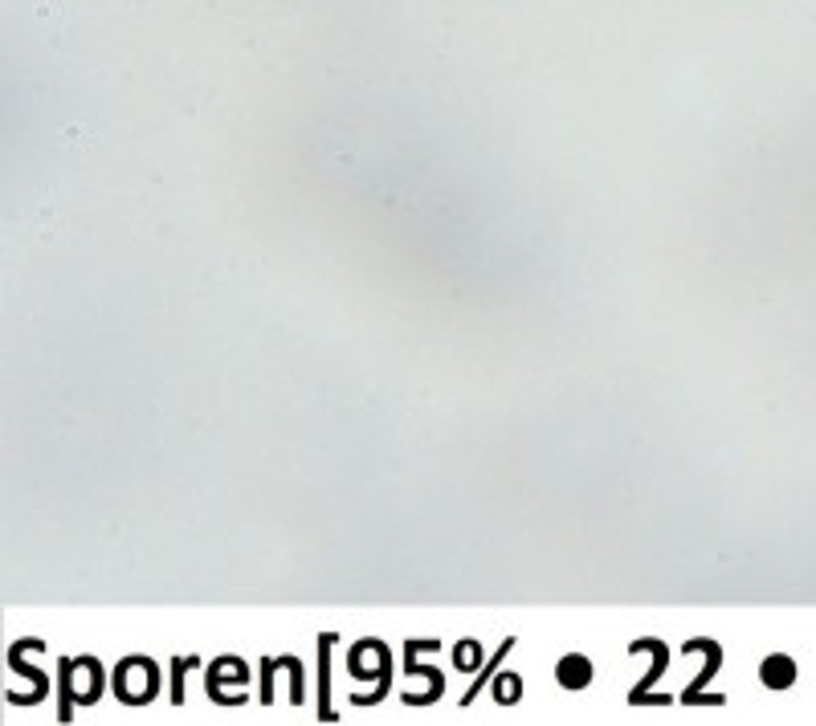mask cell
Here are the masks:
<instances>
[{
  "instance_id": "1",
  "label": "cell",
  "mask_w": 816,
  "mask_h": 726,
  "mask_svg": "<svg viewBox=\"0 0 816 726\" xmlns=\"http://www.w3.org/2000/svg\"><path fill=\"white\" fill-rule=\"evenodd\" d=\"M556 678H559V686H567V689H584L588 681H592V666H588V658H580V653H567L556 666Z\"/></svg>"
},
{
  "instance_id": "2",
  "label": "cell",
  "mask_w": 816,
  "mask_h": 726,
  "mask_svg": "<svg viewBox=\"0 0 816 726\" xmlns=\"http://www.w3.org/2000/svg\"><path fill=\"white\" fill-rule=\"evenodd\" d=\"M759 678H763V686L784 689V686H792L796 666H792L788 658H768V661H763V669H759Z\"/></svg>"
}]
</instances>
